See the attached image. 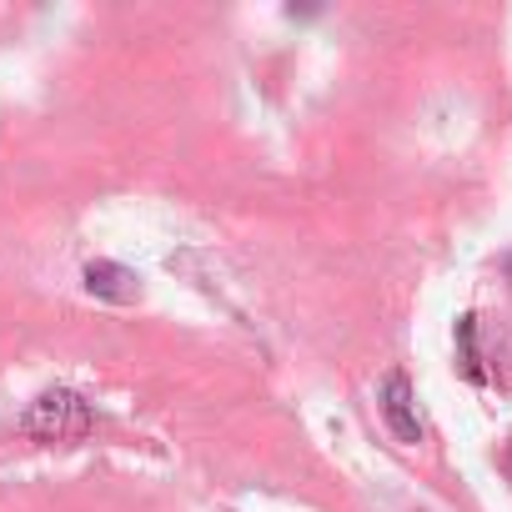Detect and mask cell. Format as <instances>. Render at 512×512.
I'll use <instances>...</instances> for the list:
<instances>
[{
	"label": "cell",
	"instance_id": "1",
	"mask_svg": "<svg viewBox=\"0 0 512 512\" xmlns=\"http://www.w3.org/2000/svg\"><path fill=\"white\" fill-rule=\"evenodd\" d=\"M21 432L36 437V442H81V437L91 432V407L81 402V392L51 387V392H41V397L26 407Z\"/></svg>",
	"mask_w": 512,
	"mask_h": 512
},
{
	"label": "cell",
	"instance_id": "2",
	"mask_svg": "<svg viewBox=\"0 0 512 512\" xmlns=\"http://www.w3.org/2000/svg\"><path fill=\"white\" fill-rule=\"evenodd\" d=\"M382 417L397 432V442H422V417H417V392L402 372H392L382 382Z\"/></svg>",
	"mask_w": 512,
	"mask_h": 512
},
{
	"label": "cell",
	"instance_id": "3",
	"mask_svg": "<svg viewBox=\"0 0 512 512\" xmlns=\"http://www.w3.org/2000/svg\"><path fill=\"white\" fill-rule=\"evenodd\" d=\"M86 292L91 297H106V302H136V272L121 267V262H91L86 267Z\"/></svg>",
	"mask_w": 512,
	"mask_h": 512
},
{
	"label": "cell",
	"instance_id": "4",
	"mask_svg": "<svg viewBox=\"0 0 512 512\" xmlns=\"http://www.w3.org/2000/svg\"><path fill=\"white\" fill-rule=\"evenodd\" d=\"M457 357H462V377L482 382V357H477V317H457Z\"/></svg>",
	"mask_w": 512,
	"mask_h": 512
}]
</instances>
